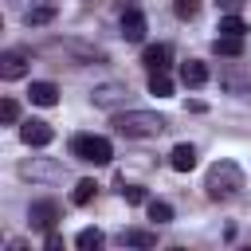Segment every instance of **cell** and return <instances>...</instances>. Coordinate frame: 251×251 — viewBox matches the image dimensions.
I'll return each instance as SVG.
<instances>
[{"label": "cell", "instance_id": "cell-1", "mask_svg": "<svg viewBox=\"0 0 251 251\" xmlns=\"http://www.w3.org/2000/svg\"><path fill=\"white\" fill-rule=\"evenodd\" d=\"M243 169L235 165V161H216L212 169H208V176H204V192H208V200H231V196H239L243 192Z\"/></svg>", "mask_w": 251, "mask_h": 251}, {"label": "cell", "instance_id": "cell-2", "mask_svg": "<svg viewBox=\"0 0 251 251\" xmlns=\"http://www.w3.org/2000/svg\"><path fill=\"white\" fill-rule=\"evenodd\" d=\"M114 129L122 137H157V133L169 129V122L161 114H153V110H126V114L114 118Z\"/></svg>", "mask_w": 251, "mask_h": 251}, {"label": "cell", "instance_id": "cell-3", "mask_svg": "<svg viewBox=\"0 0 251 251\" xmlns=\"http://www.w3.org/2000/svg\"><path fill=\"white\" fill-rule=\"evenodd\" d=\"M71 157L86 161V165H110L114 157V145L106 137H94V133H75L71 137Z\"/></svg>", "mask_w": 251, "mask_h": 251}, {"label": "cell", "instance_id": "cell-4", "mask_svg": "<svg viewBox=\"0 0 251 251\" xmlns=\"http://www.w3.org/2000/svg\"><path fill=\"white\" fill-rule=\"evenodd\" d=\"M20 176H24V180H43V184H51V180H63L67 169H63L59 161H51V157H31V161H20Z\"/></svg>", "mask_w": 251, "mask_h": 251}, {"label": "cell", "instance_id": "cell-5", "mask_svg": "<svg viewBox=\"0 0 251 251\" xmlns=\"http://www.w3.org/2000/svg\"><path fill=\"white\" fill-rule=\"evenodd\" d=\"M126 98H129V86H126V82H102V86L90 90V102H94L98 110H122Z\"/></svg>", "mask_w": 251, "mask_h": 251}, {"label": "cell", "instance_id": "cell-6", "mask_svg": "<svg viewBox=\"0 0 251 251\" xmlns=\"http://www.w3.org/2000/svg\"><path fill=\"white\" fill-rule=\"evenodd\" d=\"M20 16H24L27 27H43V24H51V20L59 16V0H31Z\"/></svg>", "mask_w": 251, "mask_h": 251}, {"label": "cell", "instance_id": "cell-7", "mask_svg": "<svg viewBox=\"0 0 251 251\" xmlns=\"http://www.w3.org/2000/svg\"><path fill=\"white\" fill-rule=\"evenodd\" d=\"M20 137H24V145L43 149V145H51V141H55V129H51L47 122H39V118H27V122L20 126Z\"/></svg>", "mask_w": 251, "mask_h": 251}, {"label": "cell", "instance_id": "cell-8", "mask_svg": "<svg viewBox=\"0 0 251 251\" xmlns=\"http://www.w3.org/2000/svg\"><path fill=\"white\" fill-rule=\"evenodd\" d=\"M55 220H59V204H55V200H35V204L27 208V224L39 227V231H51Z\"/></svg>", "mask_w": 251, "mask_h": 251}, {"label": "cell", "instance_id": "cell-9", "mask_svg": "<svg viewBox=\"0 0 251 251\" xmlns=\"http://www.w3.org/2000/svg\"><path fill=\"white\" fill-rule=\"evenodd\" d=\"M47 51H67V55H75L78 63H102L106 55L102 51H94V47H86V43H78V39H55V43H47Z\"/></svg>", "mask_w": 251, "mask_h": 251}, {"label": "cell", "instance_id": "cell-10", "mask_svg": "<svg viewBox=\"0 0 251 251\" xmlns=\"http://www.w3.org/2000/svg\"><path fill=\"white\" fill-rule=\"evenodd\" d=\"M122 39L126 43H141L145 39V16L137 8H126L122 12Z\"/></svg>", "mask_w": 251, "mask_h": 251}, {"label": "cell", "instance_id": "cell-11", "mask_svg": "<svg viewBox=\"0 0 251 251\" xmlns=\"http://www.w3.org/2000/svg\"><path fill=\"white\" fill-rule=\"evenodd\" d=\"M24 75H27V55H24V51H4V55H0V78L16 82V78H24Z\"/></svg>", "mask_w": 251, "mask_h": 251}, {"label": "cell", "instance_id": "cell-12", "mask_svg": "<svg viewBox=\"0 0 251 251\" xmlns=\"http://www.w3.org/2000/svg\"><path fill=\"white\" fill-rule=\"evenodd\" d=\"M220 86L227 94H251V75L247 71H235V67H224L220 71Z\"/></svg>", "mask_w": 251, "mask_h": 251}, {"label": "cell", "instance_id": "cell-13", "mask_svg": "<svg viewBox=\"0 0 251 251\" xmlns=\"http://www.w3.org/2000/svg\"><path fill=\"white\" fill-rule=\"evenodd\" d=\"M169 59H173V47H169V43H153V47H145V55H141V63H145L149 71H169Z\"/></svg>", "mask_w": 251, "mask_h": 251}, {"label": "cell", "instance_id": "cell-14", "mask_svg": "<svg viewBox=\"0 0 251 251\" xmlns=\"http://www.w3.org/2000/svg\"><path fill=\"white\" fill-rule=\"evenodd\" d=\"M180 82H184V86H204V82H208V67H204L200 59L180 63Z\"/></svg>", "mask_w": 251, "mask_h": 251}, {"label": "cell", "instance_id": "cell-15", "mask_svg": "<svg viewBox=\"0 0 251 251\" xmlns=\"http://www.w3.org/2000/svg\"><path fill=\"white\" fill-rule=\"evenodd\" d=\"M169 165H173L176 173H188V169H196V145H173V153H169Z\"/></svg>", "mask_w": 251, "mask_h": 251}, {"label": "cell", "instance_id": "cell-16", "mask_svg": "<svg viewBox=\"0 0 251 251\" xmlns=\"http://www.w3.org/2000/svg\"><path fill=\"white\" fill-rule=\"evenodd\" d=\"M118 239L122 247H157V231H145V227H126Z\"/></svg>", "mask_w": 251, "mask_h": 251}, {"label": "cell", "instance_id": "cell-17", "mask_svg": "<svg viewBox=\"0 0 251 251\" xmlns=\"http://www.w3.org/2000/svg\"><path fill=\"white\" fill-rule=\"evenodd\" d=\"M212 51L224 55V59H235V55H243V35H216Z\"/></svg>", "mask_w": 251, "mask_h": 251}, {"label": "cell", "instance_id": "cell-18", "mask_svg": "<svg viewBox=\"0 0 251 251\" xmlns=\"http://www.w3.org/2000/svg\"><path fill=\"white\" fill-rule=\"evenodd\" d=\"M27 98H31L35 106H55V102H59V86H55V82H31Z\"/></svg>", "mask_w": 251, "mask_h": 251}, {"label": "cell", "instance_id": "cell-19", "mask_svg": "<svg viewBox=\"0 0 251 251\" xmlns=\"http://www.w3.org/2000/svg\"><path fill=\"white\" fill-rule=\"evenodd\" d=\"M149 94L169 98V94H173V78H169L165 71H149Z\"/></svg>", "mask_w": 251, "mask_h": 251}, {"label": "cell", "instance_id": "cell-20", "mask_svg": "<svg viewBox=\"0 0 251 251\" xmlns=\"http://www.w3.org/2000/svg\"><path fill=\"white\" fill-rule=\"evenodd\" d=\"M106 243V235L98 231V227H82L78 235H75V247H82V251H94V247H102Z\"/></svg>", "mask_w": 251, "mask_h": 251}, {"label": "cell", "instance_id": "cell-21", "mask_svg": "<svg viewBox=\"0 0 251 251\" xmlns=\"http://www.w3.org/2000/svg\"><path fill=\"white\" fill-rule=\"evenodd\" d=\"M220 35H243L247 31V24L235 16V12H227V16H220V27H216Z\"/></svg>", "mask_w": 251, "mask_h": 251}, {"label": "cell", "instance_id": "cell-22", "mask_svg": "<svg viewBox=\"0 0 251 251\" xmlns=\"http://www.w3.org/2000/svg\"><path fill=\"white\" fill-rule=\"evenodd\" d=\"M94 192H98V184H94V180H75L71 200H75V204H90V200H94Z\"/></svg>", "mask_w": 251, "mask_h": 251}, {"label": "cell", "instance_id": "cell-23", "mask_svg": "<svg viewBox=\"0 0 251 251\" xmlns=\"http://www.w3.org/2000/svg\"><path fill=\"white\" fill-rule=\"evenodd\" d=\"M149 220H153V224H169V220H173V204H165V200H149Z\"/></svg>", "mask_w": 251, "mask_h": 251}, {"label": "cell", "instance_id": "cell-24", "mask_svg": "<svg viewBox=\"0 0 251 251\" xmlns=\"http://www.w3.org/2000/svg\"><path fill=\"white\" fill-rule=\"evenodd\" d=\"M173 12H176V20H196L200 0H173Z\"/></svg>", "mask_w": 251, "mask_h": 251}, {"label": "cell", "instance_id": "cell-25", "mask_svg": "<svg viewBox=\"0 0 251 251\" xmlns=\"http://www.w3.org/2000/svg\"><path fill=\"white\" fill-rule=\"evenodd\" d=\"M118 192L126 196V204H145V188H137V184H126V180H122Z\"/></svg>", "mask_w": 251, "mask_h": 251}, {"label": "cell", "instance_id": "cell-26", "mask_svg": "<svg viewBox=\"0 0 251 251\" xmlns=\"http://www.w3.org/2000/svg\"><path fill=\"white\" fill-rule=\"evenodd\" d=\"M0 118H4V122H8V126H12V122H16V118H20V106H16V102H12V98H4V102H0Z\"/></svg>", "mask_w": 251, "mask_h": 251}, {"label": "cell", "instance_id": "cell-27", "mask_svg": "<svg viewBox=\"0 0 251 251\" xmlns=\"http://www.w3.org/2000/svg\"><path fill=\"white\" fill-rule=\"evenodd\" d=\"M47 247L55 251V247H63V235H55V231H47Z\"/></svg>", "mask_w": 251, "mask_h": 251}, {"label": "cell", "instance_id": "cell-28", "mask_svg": "<svg viewBox=\"0 0 251 251\" xmlns=\"http://www.w3.org/2000/svg\"><path fill=\"white\" fill-rule=\"evenodd\" d=\"M216 4H220V8H227V12H235V8L243 4V0H216Z\"/></svg>", "mask_w": 251, "mask_h": 251}, {"label": "cell", "instance_id": "cell-29", "mask_svg": "<svg viewBox=\"0 0 251 251\" xmlns=\"http://www.w3.org/2000/svg\"><path fill=\"white\" fill-rule=\"evenodd\" d=\"M114 4H122V8H133V0H114Z\"/></svg>", "mask_w": 251, "mask_h": 251}]
</instances>
